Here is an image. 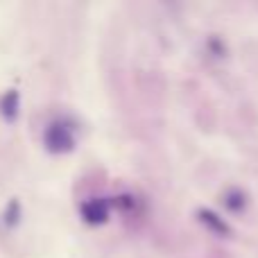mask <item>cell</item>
Wrapping results in <instances>:
<instances>
[{
    "label": "cell",
    "mask_w": 258,
    "mask_h": 258,
    "mask_svg": "<svg viewBox=\"0 0 258 258\" xmlns=\"http://www.w3.org/2000/svg\"><path fill=\"white\" fill-rule=\"evenodd\" d=\"M45 138H48V147H52V150H68L73 143L71 134H68L66 127L61 125H52L48 129V134H45Z\"/></svg>",
    "instance_id": "1"
},
{
    "label": "cell",
    "mask_w": 258,
    "mask_h": 258,
    "mask_svg": "<svg viewBox=\"0 0 258 258\" xmlns=\"http://www.w3.org/2000/svg\"><path fill=\"white\" fill-rule=\"evenodd\" d=\"M84 213H86V218H89V220H95V222H98V220H102L104 215H107V211H104L102 204H95V202H93V204H89L84 209Z\"/></svg>",
    "instance_id": "2"
}]
</instances>
